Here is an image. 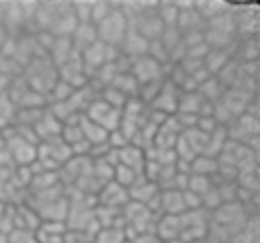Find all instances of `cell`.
Listing matches in <instances>:
<instances>
[{
    "instance_id": "ac0fdd59",
    "label": "cell",
    "mask_w": 260,
    "mask_h": 243,
    "mask_svg": "<svg viewBox=\"0 0 260 243\" xmlns=\"http://www.w3.org/2000/svg\"><path fill=\"white\" fill-rule=\"evenodd\" d=\"M234 59L240 63L258 61V36L238 38L234 45Z\"/></svg>"
},
{
    "instance_id": "4fadbf2b",
    "label": "cell",
    "mask_w": 260,
    "mask_h": 243,
    "mask_svg": "<svg viewBox=\"0 0 260 243\" xmlns=\"http://www.w3.org/2000/svg\"><path fill=\"white\" fill-rule=\"evenodd\" d=\"M118 51H120L126 59L134 61V59L146 55V51H148V40H146L144 36H140L136 30L128 28V32H126V36H124V40H122V45H120Z\"/></svg>"
},
{
    "instance_id": "f1b7e54d",
    "label": "cell",
    "mask_w": 260,
    "mask_h": 243,
    "mask_svg": "<svg viewBox=\"0 0 260 243\" xmlns=\"http://www.w3.org/2000/svg\"><path fill=\"white\" fill-rule=\"evenodd\" d=\"M140 176H142V172H136V170H132V168H128V166H124V164L114 166V172H112V180H114L116 184L124 186L126 190H128Z\"/></svg>"
},
{
    "instance_id": "603a6c76",
    "label": "cell",
    "mask_w": 260,
    "mask_h": 243,
    "mask_svg": "<svg viewBox=\"0 0 260 243\" xmlns=\"http://www.w3.org/2000/svg\"><path fill=\"white\" fill-rule=\"evenodd\" d=\"M203 105V97L197 91H181L179 93V103L175 113H189V115H199V109Z\"/></svg>"
},
{
    "instance_id": "7a4b0ae2",
    "label": "cell",
    "mask_w": 260,
    "mask_h": 243,
    "mask_svg": "<svg viewBox=\"0 0 260 243\" xmlns=\"http://www.w3.org/2000/svg\"><path fill=\"white\" fill-rule=\"evenodd\" d=\"M128 28H130L128 20L124 18V14L118 10V6H116V2H114L112 12H110L100 24H95L98 40H102V43L108 45V47L120 49V45H122V40H124V36H126V32H128Z\"/></svg>"
},
{
    "instance_id": "8fae6325",
    "label": "cell",
    "mask_w": 260,
    "mask_h": 243,
    "mask_svg": "<svg viewBox=\"0 0 260 243\" xmlns=\"http://www.w3.org/2000/svg\"><path fill=\"white\" fill-rule=\"evenodd\" d=\"M152 233H154V237L160 243L179 241V235H181L179 217H173V215H160V217H156L154 227H152Z\"/></svg>"
},
{
    "instance_id": "8d00e7d4",
    "label": "cell",
    "mask_w": 260,
    "mask_h": 243,
    "mask_svg": "<svg viewBox=\"0 0 260 243\" xmlns=\"http://www.w3.org/2000/svg\"><path fill=\"white\" fill-rule=\"evenodd\" d=\"M6 237H8V243H37V235L26 229H12Z\"/></svg>"
},
{
    "instance_id": "9a60e30c",
    "label": "cell",
    "mask_w": 260,
    "mask_h": 243,
    "mask_svg": "<svg viewBox=\"0 0 260 243\" xmlns=\"http://www.w3.org/2000/svg\"><path fill=\"white\" fill-rule=\"evenodd\" d=\"M118 164H124L136 172H142L144 170V164H146V152L144 148L140 146H134V144H128L124 146L122 150H118Z\"/></svg>"
},
{
    "instance_id": "7c38bea8",
    "label": "cell",
    "mask_w": 260,
    "mask_h": 243,
    "mask_svg": "<svg viewBox=\"0 0 260 243\" xmlns=\"http://www.w3.org/2000/svg\"><path fill=\"white\" fill-rule=\"evenodd\" d=\"M67 38H69L71 47L77 53H81V51H85L87 47H91L98 40V30H95V26L91 22H77Z\"/></svg>"
},
{
    "instance_id": "6da1fadb",
    "label": "cell",
    "mask_w": 260,
    "mask_h": 243,
    "mask_svg": "<svg viewBox=\"0 0 260 243\" xmlns=\"http://www.w3.org/2000/svg\"><path fill=\"white\" fill-rule=\"evenodd\" d=\"M20 77L26 81V85H28L32 91H37V93H41V95H45V97H47V93L51 91V87L55 85V81L59 79L57 67L51 63V59H49L47 55H41V57L30 59V61L22 67Z\"/></svg>"
},
{
    "instance_id": "9c48e42d",
    "label": "cell",
    "mask_w": 260,
    "mask_h": 243,
    "mask_svg": "<svg viewBox=\"0 0 260 243\" xmlns=\"http://www.w3.org/2000/svg\"><path fill=\"white\" fill-rule=\"evenodd\" d=\"M179 16H177V24L175 28H179V32H189V30H203L205 22L203 18L197 14L195 10V2H175Z\"/></svg>"
},
{
    "instance_id": "52a82bcc",
    "label": "cell",
    "mask_w": 260,
    "mask_h": 243,
    "mask_svg": "<svg viewBox=\"0 0 260 243\" xmlns=\"http://www.w3.org/2000/svg\"><path fill=\"white\" fill-rule=\"evenodd\" d=\"M128 190L120 184H116L114 180H108L106 184H102L95 192V207H104V209H114V211H122L128 205Z\"/></svg>"
},
{
    "instance_id": "30bf717a",
    "label": "cell",
    "mask_w": 260,
    "mask_h": 243,
    "mask_svg": "<svg viewBox=\"0 0 260 243\" xmlns=\"http://www.w3.org/2000/svg\"><path fill=\"white\" fill-rule=\"evenodd\" d=\"M32 132H35L37 142H47V140L59 138V134H61V122L45 107L43 113H41V117L32 126Z\"/></svg>"
},
{
    "instance_id": "d4e9b609",
    "label": "cell",
    "mask_w": 260,
    "mask_h": 243,
    "mask_svg": "<svg viewBox=\"0 0 260 243\" xmlns=\"http://www.w3.org/2000/svg\"><path fill=\"white\" fill-rule=\"evenodd\" d=\"M205 28H209V30H217V32H223V34H232V36H236L234 4H232V8H230L228 12H223V14L215 16V18L207 20V22H205Z\"/></svg>"
},
{
    "instance_id": "d6a6232c",
    "label": "cell",
    "mask_w": 260,
    "mask_h": 243,
    "mask_svg": "<svg viewBox=\"0 0 260 243\" xmlns=\"http://www.w3.org/2000/svg\"><path fill=\"white\" fill-rule=\"evenodd\" d=\"M211 184H213V178L199 176V174H189L187 176V188L185 190H189V192H193V194H197L201 198L211 188Z\"/></svg>"
},
{
    "instance_id": "f35d334b",
    "label": "cell",
    "mask_w": 260,
    "mask_h": 243,
    "mask_svg": "<svg viewBox=\"0 0 260 243\" xmlns=\"http://www.w3.org/2000/svg\"><path fill=\"white\" fill-rule=\"evenodd\" d=\"M195 128H197L199 132H203L205 136H209V134L217 128V124H215V119H213V117H197Z\"/></svg>"
},
{
    "instance_id": "e0dca14e",
    "label": "cell",
    "mask_w": 260,
    "mask_h": 243,
    "mask_svg": "<svg viewBox=\"0 0 260 243\" xmlns=\"http://www.w3.org/2000/svg\"><path fill=\"white\" fill-rule=\"evenodd\" d=\"M232 51H223V49H209L205 59H203V69L209 73V75H219L221 69L232 61Z\"/></svg>"
},
{
    "instance_id": "f546056e",
    "label": "cell",
    "mask_w": 260,
    "mask_h": 243,
    "mask_svg": "<svg viewBox=\"0 0 260 243\" xmlns=\"http://www.w3.org/2000/svg\"><path fill=\"white\" fill-rule=\"evenodd\" d=\"M93 243H126V231L124 227H100Z\"/></svg>"
},
{
    "instance_id": "1f68e13d",
    "label": "cell",
    "mask_w": 260,
    "mask_h": 243,
    "mask_svg": "<svg viewBox=\"0 0 260 243\" xmlns=\"http://www.w3.org/2000/svg\"><path fill=\"white\" fill-rule=\"evenodd\" d=\"M73 87L69 83H65L63 79H57L55 85L51 87V91L47 93V103H61V101H67L71 95H73Z\"/></svg>"
},
{
    "instance_id": "cb8c5ba5",
    "label": "cell",
    "mask_w": 260,
    "mask_h": 243,
    "mask_svg": "<svg viewBox=\"0 0 260 243\" xmlns=\"http://www.w3.org/2000/svg\"><path fill=\"white\" fill-rule=\"evenodd\" d=\"M217 172V158H211L207 154H199L191 160L189 164V174H199V176H207L213 178Z\"/></svg>"
},
{
    "instance_id": "484cf974",
    "label": "cell",
    "mask_w": 260,
    "mask_h": 243,
    "mask_svg": "<svg viewBox=\"0 0 260 243\" xmlns=\"http://www.w3.org/2000/svg\"><path fill=\"white\" fill-rule=\"evenodd\" d=\"M232 8V4H228V2H217V0H207V2H195V10H197V14L203 18V22H207V20H211V18H215V16H219V14H223V12H228Z\"/></svg>"
},
{
    "instance_id": "60d3db41",
    "label": "cell",
    "mask_w": 260,
    "mask_h": 243,
    "mask_svg": "<svg viewBox=\"0 0 260 243\" xmlns=\"http://www.w3.org/2000/svg\"><path fill=\"white\" fill-rule=\"evenodd\" d=\"M4 209H6V205H4V202H2V200H0V215H2V213H4Z\"/></svg>"
},
{
    "instance_id": "8992f818",
    "label": "cell",
    "mask_w": 260,
    "mask_h": 243,
    "mask_svg": "<svg viewBox=\"0 0 260 243\" xmlns=\"http://www.w3.org/2000/svg\"><path fill=\"white\" fill-rule=\"evenodd\" d=\"M234 20H236V38L258 36L260 16L256 6H242L234 4Z\"/></svg>"
},
{
    "instance_id": "44dd1931",
    "label": "cell",
    "mask_w": 260,
    "mask_h": 243,
    "mask_svg": "<svg viewBox=\"0 0 260 243\" xmlns=\"http://www.w3.org/2000/svg\"><path fill=\"white\" fill-rule=\"evenodd\" d=\"M230 243H260V227H258V215H248L246 225L240 233H236Z\"/></svg>"
},
{
    "instance_id": "4dcf8cb0",
    "label": "cell",
    "mask_w": 260,
    "mask_h": 243,
    "mask_svg": "<svg viewBox=\"0 0 260 243\" xmlns=\"http://www.w3.org/2000/svg\"><path fill=\"white\" fill-rule=\"evenodd\" d=\"M156 16L165 28H173L177 24V16H179L177 4L175 2H156Z\"/></svg>"
},
{
    "instance_id": "7402d4cb",
    "label": "cell",
    "mask_w": 260,
    "mask_h": 243,
    "mask_svg": "<svg viewBox=\"0 0 260 243\" xmlns=\"http://www.w3.org/2000/svg\"><path fill=\"white\" fill-rule=\"evenodd\" d=\"M197 93L203 97V101H209V103H217L223 93H225V87L221 85V81L213 75H209L199 87H197Z\"/></svg>"
},
{
    "instance_id": "d590c367",
    "label": "cell",
    "mask_w": 260,
    "mask_h": 243,
    "mask_svg": "<svg viewBox=\"0 0 260 243\" xmlns=\"http://www.w3.org/2000/svg\"><path fill=\"white\" fill-rule=\"evenodd\" d=\"M71 12L77 22H91V2H71Z\"/></svg>"
},
{
    "instance_id": "d6986e66",
    "label": "cell",
    "mask_w": 260,
    "mask_h": 243,
    "mask_svg": "<svg viewBox=\"0 0 260 243\" xmlns=\"http://www.w3.org/2000/svg\"><path fill=\"white\" fill-rule=\"evenodd\" d=\"M73 53H77V51L71 47L69 38H67V36H61V38H55V40H53V45H51V49H49L47 57H49V59H51V63L59 69L63 63H67V61L71 59V55H73Z\"/></svg>"
},
{
    "instance_id": "277c9868",
    "label": "cell",
    "mask_w": 260,
    "mask_h": 243,
    "mask_svg": "<svg viewBox=\"0 0 260 243\" xmlns=\"http://www.w3.org/2000/svg\"><path fill=\"white\" fill-rule=\"evenodd\" d=\"M83 115L87 119H91L93 124H98L100 128H104L106 132L116 130L120 126V119H122V111L112 107V105H108L100 95H98V99L91 101V105L85 109Z\"/></svg>"
},
{
    "instance_id": "4316f807",
    "label": "cell",
    "mask_w": 260,
    "mask_h": 243,
    "mask_svg": "<svg viewBox=\"0 0 260 243\" xmlns=\"http://www.w3.org/2000/svg\"><path fill=\"white\" fill-rule=\"evenodd\" d=\"M110 87L118 89V91H120L124 97H128V99H134L136 93H138V83H136V79L130 75V71H128V73H120V75H116L114 81L110 83Z\"/></svg>"
},
{
    "instance_id": "2e32d148",
    "label": "cell",
    "mask_w": 260,
    "mask_h": 243,
    "mask_svg": "<svg viewBox=\"0 0 260 243\" xmlns=\"http://www.w3.org/2000/svg\"><path fill=\"white\" fill-rule=\"evenodd\" d=\"M181 213H185L183 190H175V188H165V190H160V215L179 217Z\"/></svg>"
},
{
    "instance_id": "5b68a950",
    "label": "cell",
    "mask_w": 260,
    "mask_h": 243,
    "mask_svg": "<svg viewBox=\"0 0 260 243\" xmlns=\"http://www.w3.org/2000/svg\"><path fill=\"white\" fill-rule=\"evenodd\" d=\"M165 69H167V65L156 63V61L150 59L148 55L130 61V75L136 79L138 85L162 81V79H165Z\"/></svg>"
},
{
    "instance_id": "ba28073f",
    "label": "cell",
    "mask_w": 260,
    "mask_h": 243,
    "mask_svg": "<svg viewBox=\"0 0 260 243\" xmlns=\"http://www.w3.org/2000/svg\"><path fill=\"white\" fill-rule=\"evenodd\" d=\"M179 93H181V91H179L173 83H169V81L165 79L162 85H160V89H158V93H156V97H154V101L148 105V109H152V111H156V113H162V115H173V113L177 111Z\"/></svg>"
},
{
    "instance_id": "74e56055",
    "label": "cell",
    "mask_w": 260,
    "mask_h": 243,
    "mask_svg": "<svg viewBox=\"0 0 260 243\" xmlns=\"http://www.w3.org/2000/svg\"><path fill=\"white\" fill-rule=\"evenodd\" d=\"M65 243H93V237L87 235L85 231H67Z\"/></svg>"
},
{
    "instance_id": "ffe728a7",
    "label": "cell",
    "mask_w": 260,
    "mask_h": 243,
    "mask_svg": "<svg viewBox=\"0 0 260 243\" xmlns=\"http://www.w3.org/2000/svg\"><path fill=\"white\" fill-rule=\"evenodd\" d=\"M79 130H81L83 142H87L89 148L98 146V144H106V140H108V132L104 128H100L98 124H93L91 119H87L85 115H81V119H79Z\"/></svg>"
},
{
    "instance_id": "3957f363",
    "label": "cell",
    "mask_w": 260,
    "mask_h": 243,
    "mask_svg": "<svg viewBox=\"0 0 260 243\" xmlns=\"http://www.w3.org/2000/svg\"><path fill=\"white\" fill-rule=\"evenodd\" d=\"M118 53H120L118 49L108 47V45H104L102 40H95L91 47H87L85 51H81L79 55H81L83 69H85L87 77H91L100 67H104V65H108V63H112V61L118 57Z\"/></svg>"
},
{
    "instance_id": "83f0119b",
    "label": "cell",
    "mask_w": 260,
    "mask_h": 243,
    "mask_svg": "<svg viewBox=\"0 0 260 243\" xmlns=\"http://www.w3.org/2000/svg\"><path fill=\"white\" fill-rule=\"evenodd\" d=\"M181 138H183V142L191 148V152L195 154V156H199V154H205V146H207V136L203 134V132H199L197 128H191V130H185V132H181Z\"/></svg>"
},
{
    "instance_id": "5bb4252c",
    "label": "cell",
    "mask_w": 260,
    "mask_h": 243,
    "mask_svg": "<svg viewBox=\"0 0 260 243\" xmlns=\"http://www.w3.org/2000/svg\"><path fill=\"white\" fill-rule=\"evenodd\" d=\"M158 190H160V188H158L152 180L140 176V178L128 188V198H130L132 202H138V205H148V202L158 194Z\"/></svg>"
},
{
    "instance_id": "e575fe53",
    "label": "cell",
    "mask_w": 260,
    "mask_h": 243,
    "mask_svg": "<svg viewBox=\"0 0 260 243\" xmlns=\"http://www.w3.org/2000/svg\"><path fill=\"white\" fill-rule=\"evenodd\" d=\"M114 8V2H104V0H98V2H91V24H100Z\"/></svg>"
},
{
    "instance_id": "ab89813d",
    "label": "cell",
    "mask_w": 260,
    "mask_h": 243,
    "mask_svg": "<svg viewBox=\"0 0 260 243\" xmlns=\"http://www.w3.org/2000/svg\"><path fill=\"white\" fill-rule=\"evenodd\" d=\"M37 243H65V235H57V237H37Z\"/></svg>"
},
{
    "instance_id": "836d02e7",
    "label": "cell",
    "mask_w": 260,
    "mask_h": 243,
    "mask_svg": "<svg viewBox=\"0 0 260 243\" xmlns=\"http://www.w3.org/2000/svg\"><path fill=\"white\" fill-rule=\"evenodd\" d=\"M65 233H67V225L63 221H41L39 229L35 231L37 237H57Z\"/></svg>"
}]
</instances>
